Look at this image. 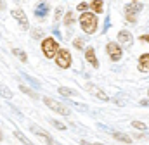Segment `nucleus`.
I'll list each match as a JSON object with an SVG mask.
<instances>
[{
	"mask_svg": "<svg viewBox=\"0 0 149 145\" xmlns=\"http://www.w3.org/2000/svg\"><path fill=\"white\" fill-rule=\"evenodd\" d=\"M97 24H99V19H97L95 12H87V10H85V12L80 16V26H81V30H83L85 33H88V35L95 33Z\"/></svg>",
	"mask_w": 149,
	"mask_h": 145,
	"instance_id": "nucleus-1",
	"label": "nucleus"
},
{
	"mask_svg": "<svg viewBox=\"0 0 149 145\" xmlns=\"http://www.w3.org/2000/svg\"><path fill=\"white\" fill-rule=\"evenodd\" d=\"M57 50H59V43L54 40V38H45V40H42V52H43V55L47 57V59H54L56 57V54H57Z\"/></svg>",
	"mask_w": 149,
	"mask_h": 145,
	"instance_id": "nucleus-2",
	"label": "nucleus"
},
{
	"mask_svg": "<svg viewBox=\"0 0 149 145\" xmlns=\"http://www.w3.org/2000/svg\"><path fill=\"white\" fill-rule=\"evenodd\" d=\"M142 10V3L139 2V0H134V2H130V3H127L125 5V16H127V19L130 21V23H135L137 21V14Z\"/></svg>",
	"mask_w": 149,
	"mask_h": 145,
	"instance_id": "nucleus-3",
	"label": "nucleus"
},
{
	"mask_svg": "<svg viewBox=\"0 0 149 145\" xmlns=\"http://www.w3.org/2000/svg\"><path fill=\"white\" fill-rule=\"evenodd\" d=\"M56 62H57L59 68L68 69V68L71 66V55H70V52H68L66 48H59L57 54H56Z\"/></svg>",
	"mask_w": 149,
	"mask_h": 145,
	"instance_id": "nucleus-4",
	"label": "nucleus"
},
{
	"mask_svg": "<svg viewBox=\"0 0 149 145\" xmlns=\"http://www.w3.org/2000/svg\"><path fill=\"white\" fill-rule=\"evenodd\" d=\"M43 102H45V106H47L49 109H52L54 112H59V114H63V116H68V114L71 112L66 106H63L61 102H57V100H54V99L45 97V99H43Z\"/></svg>",
	"mask_w": 149,
	"mask_h": 145,
	"instance_id": "nucleus-5",
	"label": "nucleus"
},
{
	"mask_svg": "<svg viewBox=\"0 0 149 145\" xmlns=\"http://www.w3.org/2000/svg\"><path fill=\"white\" fill-rule=\"evenodd\" d=\"M106 52H108L109 59H111V61H114V62H118V61L121 59V47H120L118 43H113V41H109V43L106 45Z\"/></svg>",
	"mask_w": 149,
	"mask_h": 145,
	"instance_id": "nucleus-6",
	"label": "nucleus"
},
{
	"mask_svg": "<svg viewBox=\"0 0 149 145\" xmlns=\"http://www.w3.org/2000/svg\"><path fill=\"white\" fill-rule=\"evenodd\" d=\"M12 17L21 24V28L23 30H28V26H30V23H28V17H26V14L21 10V9H14L12 10Z\"/></svg>",
	"mask_w": 149,
	"mask_h": 145,
	"instance_id": "nucleus-7",
	"label": "nucleus"
},
{
	"mask_svg": "<svg viewBox=\"0 0 149 145\" xmlns=\"http://www.w3.org/2000/svg\"><path fill=\"white\" fill-rule=\"evenodd\" d=\"M87 90H88V92H90V93H92L94 97H97L99 100H104V102H106V100H109V97H108V95H106V93H104V92H102L101 88L94 86L92 83H87Z\"/></svg>",
	"mask_w": 149,
	"mask_h": 145,
	"instance_id": "nucleus-8",
	"label": "nucleus"
},
{
	"mask_svg": "<svg viewBox=\"0 0 149 145\" xmlns=\"http://www.w3.org/2000/svg\"><path fill=\"white\" fill-rule=\"evenodd\" d=\"M85 59L90 62L92 68H95V69L99 68V61H97V57H95V50H94L92 47H88V48L85 50Z\"/></svg>",
	"mask_w": 149,
	"mask_h": 145,
	"instance_id": "nucleus-9",
	"label": "nucleus"
},
{
	"mask_svg": "<svg viewBox=\"0 0 149 145\" xmlns=\"http://www.w3.org/2000/svg\"><path fill=\"white\" fill-rule=\"evenodd\" d=\"M118 41H120V43H123V45H132V43H134V36H132L130 31L121 30V31L118 33Z\"/></svg>",
	"mask_w": 149,
	"mask_h": 145,
	"instance_id": "nucleus-10",
	"label": "nucleus"
},
{
	"mask_svg": "<svg viewBox=\"0 0 149 145\" xmlns=\"http://www.w3.org/2000/svg\"><path fill=\"white\" fill-rule=\"evenodd\" d=\"M149 68V54H142L139 57V64H137V69L141 72H144Z\"/></svg>",
	"mask_w": 149,
	"mask_h": 145,
	"instance_id": "nucleus-11",
	"label": "nucleus"
},
{
	"mask_svg": "<svg viewBox=\"0 0 149 145\" xmlns=\"http://www.w3.org/2000/svg\"><path fill=\"white\" fill-rule=\"evenodd\" d=\"M31 131H33V133H37L38 137L45 138V142H47V144H52V142H54V140H52V137H50V135H49L47 131H43V130H40V128H37L35 124H31Z\"/></svg>",
	"mask_w": 149,
	"mask_h": 145,
	"instance_id": "nucleus-12",
	"label": "nucleus"
},
{
	"mask_svg": "<svg viewBox=\"0 0 149 145\" xmlns=\"http://www.w3.org/2000/svg\"><path fill=\"white\" fill-rule=\"evenodd\" d=\"M111 135H113V138H116L121 144H132V140H130L128 135H123V133H118V131H111Z\"/></svg>",
	"mask_w": 149,
	"mask_h": 145,
	"instance_id": "nucleus-13",
	"label": "nucleus"
},
{
	"mask_svg": "<svg viewBox=\"0 0 149 145\" xmlns=\"http://www.w3.org/2000/svg\"><path fill=\"white\" fill-rule=\"evenodd\" d=\"M90 5H92V9H94L95 14H101V12L104 10V2H102V0H94Z\"/></svg>",
	"mask_w": 149,
	"mask_h": 145,
	"instance_id": "nucleus-14",
	"label": "nucleus"
},
{
	"mask_svg": "<svg viewBox=\"0 0 149 145\" xmlns=\"http://www.w3.org/2000/svg\"><path fill=\"white\" fill-rule=\"evenodd\" d=\"M0 95H2L3 99H12V92H10L5 85H2V83H0Z\"/></svg>",
	"mask_w": 149,
	"mask_h": 145,
	"instance_id": "nucleus-15",
	"label": "nucleus"
},
{
	"mask_svg": "<svg viewBox=\"0 0 149 145\" xmlns=\"http://www.w3.org/2000/svg\"><path fill=\"white\" fill-rule=\"evenodd\" d=\"M12 54H14V55H17L21 62H26V61H28V55H26L23 50H19V48H12Z\"/></svg>",
	"mask_w": 149,
	"mask_h": 145,
	"instance_id": "nucleus-16",
	"label": "nucleus"
},
{
	"mask_svg": "<svg viewBox=\"0 0 149 145\" xmlns=\"http://www.w3.org/2000/svg\"><path fill=\"white\" fill-rule=\"evenodd\" d=\"M19 90H21V92H24L26 95H30V97H31V99H35V100L38 99V95H37V93H35L33 90H30L28 86H24V85H21V86H19Z\"/></svg>",
	"mask_w": 149,
	"mask_h": 145,
	"instance_id": "nucleus-17",
	"label": "nucleus"
},
{
	"mask_svg": "<svg viewBox=\"0 0 149 145\" xmlns=\"http://www.w3.org/2000/svg\"><path fill=\"white\" fill-rule=\"evenodd\" d=\"M73 23H74V16H73V12H68L66 16H64V26H73Z\"/></svg>",
	"mask_w": 149,
	"mask_h": 145,
	"instance_id": "nucleus-18",
	"label": "nucleus"
},
{
	"mask_svg": "<svg viewBox=\"0 0 149 145\" xmlns=\"http://www.w3.org/2000/svg\"><path fill=\"white\" fill-rule=\"evenodd\" d=\"M59 93H61V95H64V97L76 95V92H74V90H70V88H66V86H61V88H59Z\"/></svg>",
	"mask_w": 149,
	"mask_h": 145,
	"instance_id": "nucleus-19",
	"label": "nucleus"
},
{
	"mask_svg": "<svg viewBox=\"0 0 149 145\" xmlns=\"http://www.w3.org/2000/svg\"><path fill=\"white\" fill-rule=\"evenodd\" d=\"M45 12H47V5H45V3H40L38 9H37V16L42 17V16H45Z\"/></svg>",
	"mask_w": 149,
	"mask_h": 145,
	"instance_id": "nucleus-20",
	"label": "nucleus"
},
{
	"mask_svg": "<svg viewBox=\"0 0 149 145\" xmlns=\"http://www.w3.org/2000/svg\"><path fill=\"white\" fill-rule=\"evenodd\" d=\"M132 128H135V130H146V123H142V121H132Z\"/></svg>",
	"mask_w": 149,
	"mask_h": 145,
	"instance_id": "nucleus-21",
	"label": "nucleus"
},
{
	"mask_svg": "<svg viewBox=\"0 0 149 145\" xmlns=\"http://www.w3.org/2000/svg\"><path fill=\"white\" fill-rule=\"evenodd\" d=\"M14 135H16V137H17V138H19V140H21L23 144H30V140H28V138H26V137H24L23 133H19V131H14Z\"/></svg>",
	"mask_w": 149,
	"mask_h": 145,
	"instance_id": "nucleus-22",
	"label": "nucleus"
},
{
	"mask_svg": "<svg viewBox=\"0 0 149 145\" xmlns=\"http://www.w3.org/2000/svg\"><path fill=\"white\" fill-rule=\"evenodd\" d=\"M74 47H76L78 50H81V48H83V40H81V38H76V40H74Z\"/></svg>",
	"mask_w": 149,
	"mask_h": 145,
	"instance_id": "nucleus-23",
	"label": "nucleus"
},
{
	"mask_svg": "<svg viewBox=\"0 0 149 145\" xmlns=\"http://www.w3.org/2000/svg\"><path fill=\"white\" fill-rule=\"evenodd\" d=\"M52 123H54V126H56V128H59V130H66V126H64L63 123H57V121H52Z\"/></svg>",
	"mask_w": 149,
	"mask_h": 145,
	"instance_id": "nucleus-24",
	"label": "nucleus"
},
{
	"mask_svg": "<svg viewBox=\"0 0 149 145\" xmlns=\"http://www.w3.org/2000/svg\"><path fill=\"white\" fill-rule=\"evenodd\" d=\"M76 9H78V10H87V3H80Z\"/></svg>",
	"mask_w": 149,
	"mask_h": 145,
	"instance_id": "nucleus-25",
	"label": "nucleus"
},
{
	"mask_svg": "<svg viewBox=\"0 0 149 145\" xmlns=\"http://www.w3.org/2000/svg\"><path fill=\"white\" fill-rule=\"evenodd\" d=\"M141 106H144V107H148V106H149V99H146V100H141Z\"/></svg>",
	"mask_w": 149,
	"mask_h": 145,
	"instance_id": "nucleus-26",
	"label": "nucleus"
},
{
	"mask_svg": "<svg viewBox=\"0 0 149 145\" xmlns=\"http://www.w3.org/2000/svg\"><path fill=\"white\" fill-rule=\"evenodd\" d=\"M61 14H63V10H61V9H57V10H56V19H59V17H61Z\"/></svg>",
	"mask_w": 149,
	"mask_h": 145,
	"instance_id": "nucleus-27",
	"label": "nucleus"
},
{
	"mask_svg": "<svg viewBox=\"0 0 149 145\" xmlns=\"http://www.w3.org/2000/svg\"><path fill=\"white\" fill-rule=\"evenodd\" d=\"M141 40H142V41H149V35H142L141 36Z\"/></svg>",
	"mask_w": 149,
	"mask_h": 145,
	"instance_id": "nucleus-28",
	"label": "nucleus"
},
{
	"mask_svg": "<svg viewBox=\"0 0 149 145\" xmlns=\"http://www.w3.org/2000/svg\"><path fill=\"white\" fill-rule=\"evenodd\" d=\"M3 7H5V3H3V2L0 0V9H3Z\"/></svg>",
	"mask_w": 149,
	"mask_h": 145,
	"instance_id": "nucleus-29",
	"label": "nucleus"
},
{
	"mask_svg": "<svg viewBox=\"0 0 149 145\" xmlns=\"http://www.w3.org/2000/svg\"><path fill=\"white\" fill-rule=\"evenodd\" d=\"M0 142H2V135H0Z\"/></svg>",
	"mask_w": 149,
	"mask_h": 145,
	"instance_id": "nucleus-30",
	"label": "nucleus"
},
{
	"mask_svg": "<svg viewBox=\"0 0 149 145\" xmlns=\"http://www.w3.org/2000/svg\"><path fill=\"white\" fill-rule=\"evenodd\" d=\"M148 95H149V90H148Z\"/></svg>",
	"mask_w": 149,
	"mask_h": 145,
	"instance_id": "nucleus-31",
	"label": "nucleus"
},
{
	"mask_svg": "<svg viewBox=\"0 0 149 145\" xmlns=\"http://www.w3.org/2000/svg\"><path fill=\"white\" fill-rule=\"evenodd\" d=\"M139 2H141V0H139Z\"/></svg>",
	"mask_w": 149,
	"mask_h": 145,
	"instance_id": "nucleus-32",
	"label": "nucleus"
}]
</instances>
